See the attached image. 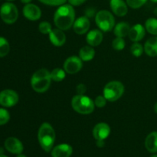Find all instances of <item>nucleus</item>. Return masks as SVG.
I'll use <instances>...</instances> for the list:
<instances>
[{
    "label": "nucleus",
    "mask_w": 157,
    "mask_h": 157,
    "mask_svg": "<svg viewBox=\"0 0 157 157\" xmlns=\"http://www.w3.org/2000/svg\"><path fill=\"white\" fill-rule=\"evenodd\" d=\"M110 6L111 10L117 16H124L128 12L127 4L124 0H110Z\"/></svg>",
    "instance_id": "dca6fc26"
},
{
    "label": "nucleus",
    "mask_w": 157,
    "mask_h": 157,
    "mask_svg": "<svg viewBox=\"0 0 157 157\" xmlns=\"http://www.w3.org/2000/svg\"><path fill=\"white\" fill-rule=\"evenodd\" d=\"M146 34V29L140 24H136L130 28L129 32V38L133 42H138L144 38Z\"/></svg>",
    "instance_id": "f3484780"
},
{
    "label": "nucleus",
    "mask_w": 157,
    "mask_h": 157,
    "mask_svg": "<svg viewBox=\"0 0 157 157\" xmlns=\"http://www.w3.org/2000/svg\"><path fill=\"white\" fill-rule=\"evenodd\" d=\"M154 12V15H156V16H157V7L154 9V12Z\"/></svg>",
    "instance_id": "ea45409f"
},
{
    "label": "nucleus",
    "mask_w": 157,
    "mask_h": 157,
    "mask_svg": "<svg viewBox=\"0 0 157 157\" xmlns=\"http://www.w3.org/2000/svg\"><path fill=\"white\" fill-rule=\"evenodd\" d=\"M147 0H126V2L132 9H139L142 7Z\"/></svg>",
    "instance_id": "c756f323"
},
{
    "label": "nucleus",
    "mask_w": 157,
    "mask_h": 157,
    "mask_svg": "<svg viewBox=\"0 0 157 157\" xmlns=\"http://www.w3.org/2000/svg\"><path fill=\"white\" fill-rule=\"evenodd\" d=\"M0 16H1L2 20L6 24H13L18 19V9L13 3H4L2 5L0 8Z\"/></svg>",
    "instance_id": "0eeeda50"
},
{
    "label": "nucleus",
    "mask_w": 157,
    "mask_h": 157,
    "mask_svg": "<svg viewBox=\"0 0 157 157\" xmlns=\"http://www.w3.org/2000/svg\"><path fill=\"white\" fill-rule=\"evenodd\" d=\"M145 29L151 35H157V18H148L145 22Z\"/></svg>",
    "instance_id": "5701e85b"
},
{
    "label": "nucleus",
    "mask_w": 157,
    "mask_h": 157,
    "mask_svg": "<svg viewBox=\"0 0 157 157\" xmlns=\"http://www.w3.org/2000/svg\"><path fill=\"white\" fill-rule=\"evenodd\" d=\"M0 157H8V156H6V155L2 154V155H0Z\"/></svg>",
    "instance_id": "79ce46f5"
},
{
    "label": "nucleus",
    "mask_w": 157,
    "mask_h": 157,
    "mask_svg": "<svg viewBox=\"0 0 157 157\" xmlns=\"http://www.w3.org/2000/svg\"><path fill=\"white\" fill-rule=\"evenodd\" d=\"M144 52L148 56H157V36L149 38L144 44Z\"/></svg>",
    "instance_id": "aec40b11"
},
{
    "label": "nucleus",
    "mask_w": 157,
    "mask_h": 157,
    "mask_svg": "<svg viewBox=\"0 0 157 157\" xmlns=\"http://www.w3.org/2000/svg\"><path fill=\"white\" fill-rule=\"evenodd\" d=\"M38 139L41 148L47 153L52 151L55 142V131L48 123H44L39 127Z\"/></svg>",
    "instance_id": "f03ea898"
},
{
    "label": "nucleus",
    "mask_w": 157,
    "mask_h": 157,
    "mask_svg": "<svg viewBox=\"0 0 157 157\" xmlns=\"http://www.w3.org/2000/svg\"><path fill=\"white\" fill-rule=\"evenodd\" d=\"M75 21V12L70 4L60 6L54 15V22L58 29L63 31L70 29Z\"/></svg>",
    "instance_id": "f257e3e1"
},
{
    "label": "nucleus",
    "mask_w": 157,
    "mask_h": 157,
    "mask_svg": "<svg viewBox=\"0 0 157 157\" xmlns=\"http://www.w3.org/2000/svg\"><path fill=\"white\" fill-rule=\"evenodd\" d=\"M95 56V51L92 46H84L79 51V57L83 61H90Z\"/></svg>",
    "instance_id": "4be33fe9"
},
{
    "label": "nucleus",
    "mask_w": 157,
    "mask_h": 157,
    "mask_svg": "<svg viewBox=\"0 0 157 157\" xmlns=\"http://www.w3.org/2000/svg\"><path fill=\"white\" fill-rule=\"evenodd\" d=\"M151 157H157V154H155V155H153V156H151Z\"/></svg>",
    "instance_id": "37998d69"
},
{
    "label": "nucleus",
    "mask_w": 157,
    "mask_h": 157,
    "mask_svg": "<svg viewBox=\"0 0 157 157\" xmlns=\"http://www.w3.org/2000/svg\"><path fill=\"white\" fill-rule=\"evenodd\" d=\"M4 149L2 148V147H0V155H2L4 154Z\"/></svg>",
    "instance_id": "e433bc0d"
},
{
    "label": "nucleus",
    "mask_w": 157,
    "mask_h": 157,
    "mask_svg": "<svg viewBox=\"0 0 157 157\" xmlns=\"http://www.w3.org/2000/svg\"><path fill=\"white\" fill-rule=\"evenodd\" d=\"M126 46L125 41H124V38H121V37H117L114 38L112 42V47L114 50L117 51H121L124 49Z\"/></svg>",
    "instance_id": "bb28decb"
},
{
    "label": "nucleus",
    "mask_w": 157,
    "mask_h": 157,
    "mask_svg": "<svg viewBox=\"0 0 157 157\" xmlns=\"http://www.w3.org/2000/svg\"><path fill=\"white\" fill-rule=\"evenodd\" d=\"M145 147L151 153H157V131L150 133L145 140Z\"/></svg>",
    "instance_id": "6ab92c4d"
},
{
    "label": "nucleus",
    "mask_w": 157,
    "mask_h": 157,
    "mask_svg": "<svg viewBox=\"0 0 157 157\" xmlns=\"http://www.w3.org/2000/svg\"><path fill=\"white\" fill-rule=\"evenodd\" d=\"M154 111H155V113H157V102L155 104V105H154Z\"/></svg>",
    "instance_id": "4c0bfd02"
},
{
    "label": "nucleus",
    "mask_w": 157,
    "mask_h": 157,
    "mask_svg": "<svg viewBox=\"0 0 157 157\" xmlns=\"http://www.w3.org/2000/svg\"><path fill=\"white\" fill-rule=\"evenodd\" d=\"M50 73L52 80L54 81H56V82L62 81L66 77V71L64 69L61 68H55Z\"/></svg>",
    "instance_id": "b1692460"
},
{
    "label": "nucleus",
    "mask_w": 157,
    "mask_h": 157,
    "mask_svg": "<svg viewBox=\"0 0 157 157\" xmlns=\"http://www.w3.org/2000/svg\"><path fill=\"white\" fill-rule=\"evenodd\" d=\"M52 81L50 72L47 69L41 68L33 74L31 78V85L35 92L44 93L50 87Z\"/></svg>",
    "instance_id": "7ed1b4c3"
},
{
    "label": "nucleus",
    "mask_w": 157,
    "mask_h": 157,
    "mask_svg": "<svg viewBox=\"0 0 157 157\" xmlns=\"http://www.w3.org/2000/svg\"><path fill=\"white\" fill-rule=\"evenodd\" d=\"M124 90L125 88L122 83L117 81H113L106 84L104 87L103 94L107 101L114 102L123 96Z\"/></svg>",
    "instance_id": "39448f33"
},
{
    "label": "nucleus",
    "mask_w": 157,
    "mask_h": 157,
    "mask_svg": "<svg viewBox=\"0 0 157 157\" xmlns=\"http://www.w3.org/2000/svg\"><path fill=\"white\" fill-rule=\"evenodd\" d=\"M10 51L9 41L3 37H0V58L6 56Z\"/></svg>",
    "instance_id": "393cba45"
},
{
    "label": "nucleus",
    "mask_w": 157,
    "mask_h": 157,
    "mask_svg": "<svg viewBox=\"0 0 157 157\" xmlns=\"http://www.w3.org/2000/svg\"><path fill=\"white\" fill-rule=\"evenodd\" d=\"M71 107L81 114H90L94 110V101L84 94H77L72 98Z\"/></svg>",
    "instance_id": "20e7f679"
},
{
    "label": "nucleus",
    "mask_w": 157,
    "mask_h": 157,
    "mask_svg": "<svg viewBox=\"0 0 157 157\" xmlns=\"http://www.w3.org/2000/svg\"><path fill=\"white\" fill-rule=\"evenodd\" d=\"M16 157H27V156H26L25 155H23V154H21H21H18Z\"/></svg>",
    "instance_id": "58836bf2"
},
{
    "label": "nucleus",
    "mask_w": 157,
    "mask_h": 157,
    "mask_svg": "<svg viewBox=\"0 0 157 157\" xmlns=\"http://www.w3.org/2000/svg\"><path fill=\"white\" fill-rule=\"evenodd\" d=\"M38 1L47 6H58L65 4L67 0H38Z\"/></svg>",
    "instance_id": "7c9ffc66"
},
{
    "label": "nucleus",
    "mask_w": 157,
    "mask_h": 157,
    "mask_svg": "<svg viewBox=\"0 0 157 157\" xmlns=\"http://www.w3.org/2000/svg\"><path fill=\"white\" fill-rule=\"evenodd\" d=\"M23 15L30 21H37L41 16V11L38 6L32 3L26 4L23 8Z\"/></svg>",
    "instance_id": "f8f14e48"
},
{
    "label": "nucleus",
    "mask_w": 157,
    "mask_h": 157,
    "mask_svg": "<svg viewBox=\"0 0 157 157\" xmlns=\"http://www.w3.org/2000/svg\"><path fill=\"white\" fill-rule=\"evenodd\" d=\"M151 2H155V3H157V0H150Z\"/></svg>",
    "instance_id": "a19ab883"
},
{
    "label": "nucleus",
    "mask_w": 157,
    "mask_h": 157,
    "mask_svg": "<svg viewBox=\"0 0 157 157\" xmlns=\"http://www.w3.org/2000/svg\"><path fill=\"white\" fill-rule=\"evenodd\" d=\"M103 33L98 29H93L90 31L86 36V41L89 45L92 47L98 46L103 41Z\"/></svg>",
    "instance_id": "a211bd4d"
},
{
    "label": "nucleus",
    "mask_w": 157,
    "mask_h": 157,
    "mask_svg": "<svg viewBox=\"0 0 157 157\" xmlns=\"http://www.w3.org/2000/svg\"><path fill=\"white\" fill-rule=\"evenodd\" d=\"M80 57L71 56L65 60L64 63V70L69 75H75L82 68L83 62Z\"/></svg>",
    "instance_id": "1a4fd4ad"
},
{
    "label": "nucleus",
    "mask_w": 157,
    "mask_h": 157,
    "mask_svg": "<svg viewBox=\"0 0 157 157\" xmlns=\"http://www.w3.org/2000/svg\"><path fill=\"white\" fill-rule=\"evenodd\" d=\"M18 94L13 90L6 89L0 92V105L4 107H12L18 102Z\"/></svg>",
    "instance_id": "6e6552de"
},
{
    "label": "nucleus",
    "mask_w": 157,
    "mask_h": 157,
    "mask_svg": "<svg viewBox=\"0 0 157 157\" xmlns=\"http://www.w3.org/2000/svg\"><path fill=\"white\" fill-rule=\"evenodd\" d=\"M110 134V127L106 123H99L93 129V136L96 140H104Z\"/></svg>",
    "instance_id": "9b49d317"
},
{
    "label": "nucleus",
    "mask_w": 157,
    "mask_h": 157,
    "mask_svg": "<svg viewBox=\"0 0 157 157\" xmlns=\"http://www.w3.org/2000/svg\"><path fill=\"white\" fill-rule=\"evenodd\" d=\"M96 145L97 147H100V148L104 147V140H97Z\"/></svg>",
    "instance_id": "f704fd0d"
},
{
    "label": "nucleus",
    "mask_w": 157,
    "mask_h": 157,
    "mask_svg": "<svg viewBox=\"0 0 157 157\" xmlns=\"http://www.w3.org/2000/svg\"><path fill=\"white\" fill-rule=\"evenodd\" d=\"M87 0H68L69 4L72 6H78L84 3Z\"/></svg>",
    "instance_id": "72a5a7b5"
},
{
    "label": "nucleus",
    "mask_w": 157,
    "mask_h": 157,
    "mask_svg": "<svg viewBox=\"0 0 157 157\" xmlns=\"http://www.w3.org/2000/svg\"><path fill=\"white\" fill-rule=\"evenodd\" d=\"M8 1H15V0H8Z\"/></svg>",
    "instance_id": "c03bdc74"
},
{
    "label": "nucleus",
    "mask_w": 157,
    "mask_h": 157,
    "mask_svg": "<svg viewBox=\"0 0 157 157\" xmlns=\"http://www.w3.org/2000/svg\"><path fill=\"white\" fill-rule=\"evenodd\" d=\"M107 100L106 99L105 97L103 95H100V96H98L94 100V104L96 107H99V108H101V107H104V106L107 104Z\"/></svg>",
    "instance_id": "2f4dec72"
},
{
    "label": "nucleus",
    "mask_w": 157,
    "mask_h": 157,
    "mask_svg": "<svg viewBox=\"0 0 157 157\" xmlns=\"http://www.w3.org/2000/svg\"><path fill=\"white\" fill-rule=\"evenodd\" d=\"M5 148L12 154H21L24 150V147L21 141L15 137H9L5 141Z\"/></svg>",
    "instance_id": "9d476101"
},
{
    "label": "nucleus",
    "mask_w": 157,
    "mask_h": 157,
    "mask_svg": "<svg viewBox=\"0 0 157 157\" xmlns=\"http://www.w3.org/2000/svg\"><path fill=\"white\" fill-rule=\"evenodd\" d=\"M10 120V114L6 109L0 108V126L5 125Z\"/></svg>",
    "instance_id": "cd10ccee"
},
{
    "label": "nucleus",
    "mask_w": 157,
    "mask_h": 157,
    "mask_svg": "<svg viewBox=\"0 0 157 157\" xmlns=\"http://www.w3.org/2000/svg\"><path fill=\"white\" fill-rule=\"evenodd\" d=\"M49 39L52 44L57 47H61L64 45L66 42V36L63 30L59 29H52V32L49 33Z\"/></svg>",
    "instance_id": "2eb2a0df"
},
{
    "label": "nucleus",
    "mask_w": 157,
    "mask_h": 157,
    "mask_svg": "<svg viewBox=\"0 0 157 157\" xmlns=\"http://www.w3.org/2000/svg\"><path fill=\"white\" fill-rule=\"evenodd\" d=\"M95 22L98 27L104 32H110L115 26L114 17L107 10L99 11L95 16Z\"/></svg>",
    "instance_id": "423d86ee"
},
{
    "label": "nucleus",
    "mask_w": 157,
    "mask_h": 157,
    "mask_svg": "<svg viewBox=\"0 0 157 157\" xmlns=\"http://www.w3.org/2000/svg\"><path fill=\"white\" fill-rule=\"evenodd\" d=\"M73 153V148L67 144H61L53 147L51 151L52 157H70Z\"/></svg>",
    "instance_id": "4468645a"
},
{
    "label": "nucleus",
    "mask_w": 157,
    "mask_h": 157,
    "mask_svg": "<svg viewBox=\"0 0 157 157\" xmlns=\"http://www.w3.org/2000/svg\"><path fill=\"white\" fill-rule=\"evenodd\" d=\"M86 90H87V87L84 84H80L77 86L76 90L78 94H84V93L86 92Z\"/></svg>",
    "instance_id": "473e14b6"
},
{
    "label": "nucleus",
    "mask_w": 157,
    "mask_h": 157,
    "mask_svg": "<svg viewBox=\"0 0 157 157\" xmlns=\"http://www.w3.org/2000/svg\"><path fill=\"white\" fill-rule=\"evenodd\" d=\"M38 29H39V32L41 33L44 34V35H47V34L50 33L52 30V25H51L50 23L48 21H41V23L38 25Z\"/></svg>",
    "instance_id": "c85d7f7f"
},
{
    "label": "nucleus",
    "mask_w": 157,
    "mask_h": 157,
    "mask_svg": "<svg viewBox=\"0 0 157 157\" xmlns=\"http://www.w3.org/2000/svg\"><path fill=\"white\" fill-rule=\"evenodd\" d=\"M130 52L133 56L139 58L143 55L144 52V48L141 44L138 42H134L130 47Z\"/></svg>",
    "instance_id": "a878e982"
},
{
    "label": "nucleus",
    "mask_w": 157,
    "mask_h": 157,
    "mask_svg": "<svg viewBox=\"0 0 157 157\" xmlns=\"http://www.w3.org/2000/svg\"><path fill=\"white\" fill-rule=\"evenodd\" d=\"M21 2L22 3H24V4H29V3H30L32 2V0H21Z\"/></svg>",
    "instance_id": "c9c22d12"
},
{
    "label": "nucleus",
    "mask_w": 157,
    "mask_h": 157,
    "mask_svg": "<svg viewBox=\"0 0 157 157\" xmlns=\"http://www.w3.org/2000/svg\"><path fill=\"white\" fill-rule=\"evenodd\" d=\"M130 25L125 21H121L117 23L113 28V33L117 37H121L124 38L127 35H129V32L130 30Z\"/></svg>",
    "instance_id": "412c9836"
},
{
    "label": "nucleus",
    "mask_w": 157,
    "mask_h": 157,
    "mask_svg": "<svg viewBox=\"0 0 157 157\" xmlns=\"http://www.w3.org/2000/svg\"><path fill=\"white\" fill-rule=\"evenodd\" d=\"M90 20L86 16H81L77 18L73 25V29L78 35H84L90 29Z\"/></svg>",
    "instance_id": "ddd939ff"
}]
</instances>
